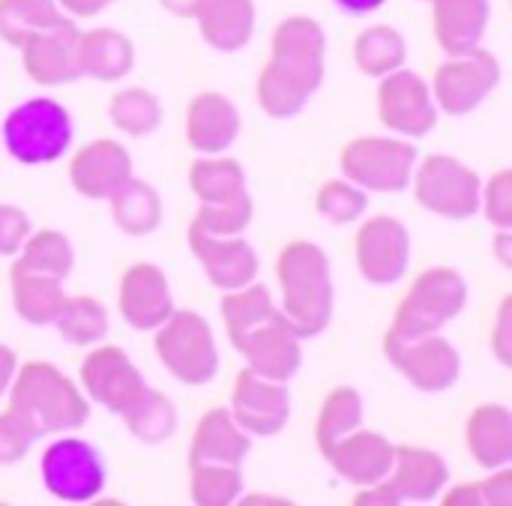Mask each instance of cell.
<instances>
[{
	"label": "cell",
	"instance_id": "31",
	"mask_svg": "<svg viewBox=\"0 0 512 506\" xmlns=\"http://www.w3.org/2000/svg\"><path fill=\"white\" fill-rule=\"evenodd\" d=\"M192 192L198 195L201 207H219L246 195V174L243 165L234 159H198L189 168Z\"/></svg>",
	"mask_w": 512,
	"mask_h": 506
},
{
	"label": "cell",
	"instance_id": "32",
	"mask_svg": "<svg viewBox=\"0 0 512 506\" xmlns=\"http://www.w3.org/2000/svg\"><path fill=\"white\" fill-rule=\"evenodd\" d=\"M12 300H15V312L27 324H36V327L51 324L66 300L63 279L12 270Z\"/></svg>",
	"mask_w": 512,
	"mask_h": 506
},
{
	"label": "cell",
	"instance_id": "16",
	"mask_svg": "<svg viewBox=\"0 0 512 506\" xmlns=\"http://www.w3.org/2000/svg\"><path fill=\"white\" fill-rule=\"evenodd\" d=\"M234 348L246 357L249 372H255L261 378H270V381H282V384L288 378H294L300 363H303L300 336L285 324L279 309H276L273 318L252 327Z\"/></svg>",
	"mask_w": 512,
	"mask_h": 506
},
{
	"label": "cell",
	"instance_id": "8",
	"mask_svg": "<svg viewBox=\"0 0 512 506\" xmlns=\"http://www.w3.org/2000/svg\"><path fill=\"white\" fill-rule=\"evenodd\" d=\"M417 201L447 219H471L480 213L483 180L465 162L435 153L426 156L417 171Z\"/></svg>",
	"mask_w": 512,
	"mask_h": 506
},
{
	"label": "cell",
	"instance_id": "6",
	"mask_svg": "<svg viewBox=\"0 0 512 506\" xmlns=\"http://www.w3.org/2000/svg\"><path fill=\"white\" fill-rule=\"evenodd\" d=\"M156 330V354L180 384L201 387L213 381V375L219 372V351L213 342V330L201 315L171 312Z\"/></svg>",
	"mask_w": 512,
	"mask_h": 506
},
{
	"label": "cell",
	"instance_id": "34",
	"mask_svg": "<svg viewBox=\"0 0 512 506\" xmlns=\"http://www.w3.org/2000/svg\"><path fill=\"white\" fill-rule=\"evenodd\" d=\"M75 252L66 234L60 231H39L30 234L21 246V258L15 261V273H39V276H54L66 279L72 273Z\"/></svg>",
	"mask_w": 512,
	"mask_h": 506
},
{
	"label": "cell",
	"instance_id": "13",
	"mask_svg": "<svg viewBox=\"0 0 512 506\" xmlns=\"http://www.w3.org/2000/svg\"><path fill=\"white\" fill-rule=\"evenodd\" d=\"M378 114L384 126L408 138H423L438 123V105L432 99L429 84L417 72H405V69H396L381 78Z\"/></svg>",
	"mask_w": 512,
	"mask_h": 506
},
{
	"label": "cell",
	"instance_id": "4",
	"mask_svg": "<svg viewBox=\"0 0 512 506\" xmlns=\"http://www.w3.org/2000/svg\"><path fill=\"white\" fill-rule=\"evenodd\" d=\"M0 135H3L6 153L15 162L48 165V162H57L69 150L72 117L60 102L39 96V99H27L9 111L0 126Z\"/></svg>",
	"mask_w": 512,
	"mask_h": 506
},
{
	"label": "cell",
	"instance_id": "37",
	"mask_svg": "<svg viewBox=\"0 0 512 506\" xmlns=\"http://www.w3.org/2000/svg\"><path fill=\"white\" fill-rule=\"evenodd\" d=\"M219 309H222V318L228 324V336H231L234 345L252 327H258L261 321H267V318L276 315V306H273L267 288L264 285H252V282L243 285V288H237V291H225Z\"/></svg>",
	"mask_w": 512,
	"mask_h": 506
},
{
	"label": "cell",
	"instance_id": "28",
	"mask_svg": "<svg viewBox=\"0 0 512 506\" xmlns=\"http://www.w3.org/2000/svg\"><path fill=\"white\" fill-rule=\"evenodd\" d=\"M468 447L477 465L486 471L510 468L512 462V414L504 405H483L468 420Z\"/></svg>",
	"mask_w": 512,
	"mask_h": 506
},
{
	"label": "cell",
	"instance_id": "51",
	"mask_svg": "<svg viewBox=\"0 0 512 506\" xmlns=\"http://www.w3.org/2000/svg\"><path fill=\"white\" fill-rule=\"evenodd\" d=\"M201 3H204V0H162V6H165L168 12L180 15V18H195V12L201 9Z\"/></svg>",
	"mask_w": 512,
	"mask_h": 506
},
{
	"label": "cell",
	"instance_id": "20",
	"mask_svg": "<svg viewBox=\"0 0 512 506\" xmlns=\"http://www.w3.org/2000/svg\"><path fill=\"white\" fill-rule=\"evenodd\" d=\"M78 36L72 21H63L57 27H48L42 33H33L21 51H24V69L36 84H66L78 78Z\"/></svg>",
	"mask_w": 512,
	"mask_h": 506
},
{
	"label": "cell",
	"instance_id": "24",
	"mask_svg": "<svg viewBox=\"0 0 512 506\" xmlns=\"http://www.w3.org/2000/svg\"><path fill=\"white\" fill-rule=\"evenodd\" d=\"M249 432L237 426L231 411L213 408L195 429L192 450H189V468L198 465H237L249 456Z\"/></svg>",
	"mask_w": 512,
	"mask_h": 506
},
{
	"label": "cell",
	"instance_id": "38",
	"mask_svg": "<svg viewBox=\"0 0 512 506\" xmlns=\"http://www.w3.org/2000/svg\"><path fill=\"white\" fill-rule=\"evenodd\" d=\"M363 423V399L354 387H339L327 396L318 417V447L327 453L336 441L357 432Z\"/></svg>",
	"mask_w": 512,
	"mask_h": 506
},
{
	"label": "cell",
	"instance_id": "45",
	"mask_svg": "<svg viewBox=\"0 0 512 506\" xmlns=\"http://www.w3.org/2000/svg\"><path fill=\"white\" fill-rule=\"evenodd\" d=\"M30 237V219L9 204H0V255H18Z\"/></svg>",
	"mask_w": 512,
	"mask_h": 506
},
{
	"label": "cell",
	"instance_id": "44",
	"mask_svg": "<svg viewBox=\"0 0 512 506\" xmlns=\"http://www.w3.org/2000/svg\"><path fill=\"white\" fill-rule=\"evenodd\" d=\"M480 210H486L489 222L498 231H510L512 228V171H498L489 186L483 189V201Z\"/></svg>",
	"mask_w": 512,
	"mask_h": 506
},
{
	"label": "cell",
	"instance_id": "33",
	"mask_svg": "<svg viewBox=\"0 0 512 506\" xmlns=\"http://www.w3.org/2000/svg\"><path fill=\"white\" fill-rule=\"evenodd\" d=\"M69 21L57 0H0V39L9 45H24L33 33Z\"/></svg>",
	"mask_w": 512,
	"mask_h": 506
},
{
	"label": "cell",
	"instance_id": "9",
	"mask_svg": "<svg viewBox=\"0 0 512 506\" xmlns=\"http://www.w3.org/2000/svg\"><path fill=\"white\" fill-rule=\"evenodd\" d=\"M42 483L66 504H87L105 489V465L81 438H60L42 453Z\"/></svg>",
	"mask_w": 512,
	"mask_h": 506
},
{
	"label": "cell",
	"instance_id": "22",
	"mask_svg": "<svg viewBox=\"0 0 512 506\" xmlns=\"http://www.w3.org/2000/svg\"><path fill=\"white\" fill-rule=\"evenodd\" d=\"M120 312L135 330H156L174 312L168 279L156 264H135L120 282Z\"/></svg>",
	"mask_w": 512,
	"mask_h": 506
},
{
	"label": "cell",
	"instance_id": "40",
	"mask_svg": "<svg viewBox=\"0 0 512 506\" xmlns=\"http://www.w3.org/2000/svg\"><path fill=\"white\" fill-rule=\"evenodd\" d=\"M243 492L237 465H198L192 468V501L207 506L234 504Z\"/></svg>",
	"mask_w": 512,
	"mask_h": 506
},
{
	"label": "cell",
	"instance_id": "3",
	"mask_svg": "<svg viewBox=\"0 0 512 506\" xmlns=\"http://www.w3.org/2000/svg\"><path fill=\"white\" fill-rule=\"evenodd\" d=\"M9 408L21 414L39 435L81 429L90 417L81 390L51 363H27L9 384Z\"/></svg>",
	"mask_w": 512,
	"mask_h": 506
},
{
	"label": "cell",
	"instance_id": "52",
	"mask_svg": "<svg viewBox=\"0 0 512 506\" xmlns=\"http://www.w3.org/2000/svg\"><path fill=\"white\" fill-rule=\"evenodd\" d=\"M510 243H512L510 231H501V234H498V258H501V264H504V267H512Z\"/></svg>",
	"mask_w": 512,
	"mask_h": 506
},
{
	"label": "cell",
	"instance_id": "43",
	"mask_svg": "<svg viewBox=\"0 0 512 506\" xmlns=\"http://www.w3.org/2000/svg\"><path fill=\"white\" fill-rule=\"evenodd\" d=\"M36 438H42V435L21 414H15L12 408L6 414H0V465L21 462Z\"/></svg>",
	"mask_w": 512,
	"mask_h": 506
},
{
	"label": "cell",
	"instance_id": "15",
	"mask_svg": "<svg viewBox=\"0 0 512 506\" xmlns=\"http://www.w3.org/2000/svg\"><path fill=\"white\" fill-rule=\"evenodd\" d=\"M231 417L249 435H258V438L279 435L291 417V396L282 381H270L243 369L234 384Z\"/></svg>",
	"mask_w": 512,
	"mask_h": 506
},
{
	"label": "cell",
	"instance_id": "35",
	"mask_svg": "<svg viewBox=\"0 0 512 506\" xmlns=\"http://www.w3.org/2000/svg\"><path fill=\"white\" fill-rule=\"evenodd\" d=\"M405 57H408V45H405L402 33L387 24L363 30L354 42V60L369 78H384V75L402 69Z\"/></svg>",
	"mask_w": 512,
	"mask_h": 506
},
{
	"label": "cell",
	"instance_id": "50",
	"mask_svg": "<svg viewBox=\"0 0 512 506\" xmlns=\"http://www.w3.org/2000/svg\"><path fill=\"white\" fill-rule=\"evenodd\" d=\"M342 12H351V15H369L375 9H381L387 0H333Z\"/></svg>",
	"mask_w": 512,
	"mask_h": 506
},
{
	"label": "cell",
	"instance_id": "27",
	"mask_svg": "<svg viewBox=\"0 0 512 506\" xmlns=\"http://www.w3.org/2000/svg\"><path fill=\"white\" fill-rule=\"evenodd\" d=\"M201 36L219 51H240L255 33L252 0H204L195 12Z\"/></svg>",
	"mask_w": 512,
	"mask_h": 506
},
{
	"label": "cell",
	"instance_id": "2",
	"mask_svg": "<svg viewBox=\"0 0 512 506\" xmlns=\"http://www.w3.org/2000/svg\"><path fill=\"white\" fill-rule=\"evenodd\" d=\"M276 270L282 285L279 315L300 339L318 336L333 318V279L327 255L321 246L300 240L282 249Z\"/></svg>",
	"mask_w": 512,
	"mask_h": 506
},
{
	"label": "cell",
	"instance_id": "36",
	"mask_svg": "<svg viewBox=\"0 0 512 506\" xmlns=\"http://www.w3.org/2000/svg\"><path fill=\"white\" fill-rule=\"evenodd\" d=\"M51 324L69 345H96L108 336V309L93 297H66Z\"/></svg>",
	"mask_w": 512,
	"mask_h": 506
},
{
	"label": "cell",
	"instance_id": "25",
	"mask_svg": "<svg viewBox=\"0 0 512 506\" xmlns=\"http://www.w3.org/2000/svg\"><path fill=\"white\" fill-rule=\"evenodd\" d=\"M75 60H78V78L87 75L96 81H120L123 75H129L135 63V48L123 33L111 27H96L78 36Z\"/></svg>",
	"mask_w": 512,
	"mask_h": 506
},
{
	"label": "cell",
	"instance_id": "1",
	"mask_svg": "<svg viewBox=\"0 0 512 506\" xmlns=\"http://www.w3.org/2000/svg\"><path fill=\"white\" fill-rule=\"evenodd\" d=\"M324 30L312 18H288L273 36V57L258 78V102L270 117H294L324 81Z\"/></svg>",
	"mask_w": 512,
	"mask_h": 506
},
{
	"label": "cell",
	"instance_id": "26",
	"mask_svg": "<svg viewBox=\"0 0 512 506\" xmlns=\"http://www.w3.org/2000/svg\"><path fill=\"white\" fill-rule=\"evenodd\" d=\"M489 24V0H435V36L456 57L480 45Z\"/></svg>",
	"mask_w": 512,
	"mask_h": 506
},
{
	"label": "cell",
	"instance_id": "12",
	"mask_svg": "<svg viewBox=\"0 0 512 506\" xmlns=\"http://www.w3.org/2000/svg\"><path fill=\"white\" fill-rule=\"evenodd\" d=\"M447 465L432 450H414V447H396V465L393 471L369 486L372 492H363L360 504H402V501H432L447 486Z\"/></svg>",
	"mask_w": 512,
	"mask_h": 506
},
{
	"label": "cell",
	"instance_id": "46",
	"mask_svg": "<svg viewBox=\"0 0 512 506\" xmlns=\"http://www.w3.org/2000/svg\"><path fill=\"white\" fill-rule=\"evenodd\" d=\"M483 504H512V474L510 468H501L489 483H480Z\"/></svg>",
	"mask_w": 512,
	"mask_h": 506
},
{
	"label": "cell",
	"instance_id": "10",
	"mask_svg": "<svg viewBox=\"0 0 512 506\" xmlns=\"http://www.w3.org/2000/svg\"><path fill=\"white\" fill-rule=\"evenodd\" d=\"M384 351L387 360L423 393H444L459 381L462 357L447 339L435 333L417 339H402L387 333Z\"/></svg>",
	"mask_w": 512,
	"mask_h": 506
},
{
	"label": "cell",
	"instance_id": "11",
	"mask_svg": "<svg viewBox=\"0 0 512 506\" xmlns=\"http://www.w3.org/2000/svg\"><path fill=\"white\" fill-rule=\"evenodd\" d=\"M501 81V63L492 51H468L456 54L444 66H438L432 81V99L447 114L474 111Z\"/></svg>",
	"mask_w": 512,
	"mask_h": 506
},
{
	"label": "cell",
	"instance_id": "5",
	"mask_svg": "<svg viewBox=\"0 0 512 506\" xmlns=\"http://www.w3.org/2000/svg\"><path fill=\"white\" fill-rule=\"evenodd\" d=\"M465 303H468L465 279L450 267H432L411 285L408 297L396 312L390 333L402 339L438 333L447 321H453L465 309Z\"/></svg>",
	"mask_w": 512,
	"mask_h": 506
},
{
	"label": "cell",
	"instance_id": "18",
	"mask_svg": "<svg viewBox=\"0 0 512 506\" xmlns=\"http://www.w3.org/2000/svg\"><path fill=\"white\" fill-rule=\"evenodd\" d=\"M81 381H84L87 396L93 402H99L102 408L114 411V414H120L144 390L141 372L135 369V363L129 360V354L120 351V348H114V345L96 348L84 360Z\"/></svg>",
	"mask_w": 512,
	"mask_h": 506
},
{
	"label": "cell",
	"instance_id": "39",
	"mask_svg": "<svg viewBox=\"0 0 512 506\" xmlns=\"http://www.w3.org/2000/svg\"><path fill=\"white\" fill-rule=\"evenodd\" d=\"M108 117H111V123L120 132H129V135L141 138V135H150V132L159 129V123H162V105H159V99L150 90L129 87V90H120L111 99Z\"/></svg>",
	"mask_w": 512,
	"mask_h": 506
},
{
	"label": "cell",
	"instance_id": "21",
	"mask_svg": "<svg viewBox=\"0 0 512 506\" xmlns=\"http://www.w3.org/2000/svg\"><path fill=\"white\" fill-rule=\"evenodd\" d=\"M324 456L330 459L336 474L354 486H375L396 465V447L378 432H351L336 441Z\"/></svg>",
	"mask_w": 512,
	"mask_h": 506
},
{
	"label": "cell",
	"instance_id": "23",
	"mask_svg": "<svg viewBox=\"0 0 512 506\" xmlns=\"http://www.w3.org/2000/svg\"><path fill=\"white\" fill-rule=\"evenodd\" d=\"M240 132V111L222 93H198L189 102L186 114V135L192 150L198 153H222L234 144Z\"/></svg>",
	"mask_w": 512,
	"mask_h": 506
},
{
	"label": "cell",
	"instance_id": "42",
	"mask_svg": "<svg viewBox=\"0 0 512 506\" xmlns=\"http://www.w3.org/2000/svg\"><path fill=\"white\" fill-rule=\"evenodd\" d=\"M252 222V198L249 192L240 195L237 201H228V204H219V207H201L195 213V222L201 231L207 234H216V237H234V234H243Z\"/></svg>",
	"mask_w": 512,
	"mask_h": 506
},
{
	"label": "cell",
	"instance_id": "19",
	"mask_svg": "<svg viewBox=\"0 0 512 506\" xmlns=\"http://www.w3.org/2000/svg\"><path fill=\"white\" fill-rule=\"evenodd\" d=\"M132 177V159L123 144L99 138L81 147L69 165V180L84 198H111Z\"/></svg>",
	"mask_w": 512,
	"mask_h": 506
},
{
	"label": "cell",
	"instance_id": "48",
	"mask_svg": "<svg viewBox=\"0 0 512 506\" xmlns=\"http://www.w3.org/2000/svg\"><path fill=\"white\" fill-rule=\"evenodd\" d=\"M108 3H114V0H57V6L75 18H90L96 12H102Z\"/></svg>",
	"mask_w": 512,
	"mask_h": 506
},
{
	"label": "cell",
	"instance_id": "29",
	"mask_svg": "<svg viewBox=\"0 0 512 506\" xmlns=\"http://www.w3.org/2000/svg\"><path fill=\"white\" fill-rule=\"evenodd\" d=\"M111 216L117 228L129 237H144L159 228L162 222V198L159 192L144 183L129 177L114 195H111Z\"/></svg>",
	"mask_w": 512,
	"mask_h": 506
},
{
	"label": "cell",
	"instance_id": "17",
	"mask_svg": "<svg viewBox=\"0 0 512 506\" xmlns=\"http://www.w3.org/2000/svg\"><path fill=\"white\" fill-rule=\"evenodd\" d=\"M189 246H192V255L198 258V264L204 267L207 279L219 291H237L258 276V255L237 234L216 237V234H207L198 225H192Z\"/></svg>",
	"mask_w": 512,
	"mask_h": 506
},
{
	"label": "cell",
	"instance_id": "41",
	"mask_svg": "<svg viewBox=\"0 0 512 506\" xmlns=\"http://www.w3.org/2000/svg\"><path fill=\"white\" fill-rule=\"evenodd\" d=\"M369 207L366 189H360L351 180H330L321 192H318V213L327 216L333 225H348L357 222Z\"/></svg>",
	"mask_w": 512,
	"mask_h": 506
},
{
	"label": "cell",
	"instance_id": "47",
	"mask_svg": "<svg viewBox=\"0 0 512 506\" xmlns=\"http://www.w3.org/2000/svg\"><path fill=\"white\" fill-rule=\"evenodd\" d=\"M510 309L512 303L507 300L504 306H501V321H498V330H495V354H498V360L504 363V366H510L512 357H510Z\"/></svg>",
	"mask_w": 512,
	"mask_h": 506
},
{
	"label": "cell",
	"instance_id": "30",
	"mask_svg": "<svg viewBox=\"0 0 512 506\" xmlns=\"http://www.w3.org/2000/svg\"><path fill=\"white\" fill-rule=\"evenodd\" d=\"M126 429L141 441V444H165L174 432H177V408L171 405L168 396L150 390L144 384V390L120 411Z\"/></svg>",
	"mask_w": 512,
	"mask_h": 506
},
{
	"label": "cell",
	"instance_id": "49",
	"mask_svg": "<svg viewBox=\"0 0 512 506\" xmlns=\"http://www.w3.org/2000/svg\"><path fill=\"white\" fill-rule=\"evenodd\" d=\"M15 372H18V357H15V351L6 348V345H0V396L9 390Z\"/></svg>",
	"mask_w": 512,
	"mask_h": 506
},
{
	"label": "cell",
	"instance_id": "14",
	"mask_svg": "<svg viewBox=\"0 0 512 506\" xmlns=\"http://www.w3.org/2000/svg\"><path fill=\"white\" fill-rule=\"evenodd\" d=\"M411 261V234L393 216L369 219L357 234V267L372 285H393Z\"/></svg>",
	"mask_w": 512,
	"mask_h": 506
},
{
	"label": "cell",
	"instance_id": "7",
	"mask_svg": "<svg viewBox=\"0 0 512 506\" xmlns=\"http://www.w3.org/2000/svg\"><path fill=\"white\" fill-rule=\"evenodd\" d=\"M417 168V150L399 138H357L342 153L345 180L369 192H402L411 186Z\"/></svg>",
	"mask_w": 512,
	"mask_h": 506
}]
</instances>
